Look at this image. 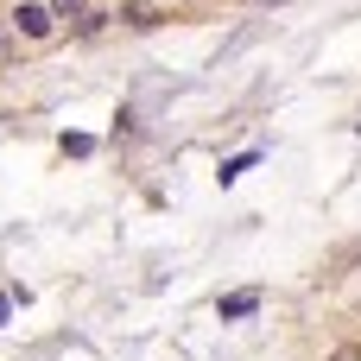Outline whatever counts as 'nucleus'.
<instances>
[{"label":"nucleus","instance_id":"obj_6","mask_svg":"<svg viewBox=\"0 0 361 361\" xmlns=\"http://www.w3.org/2000/svg\"><path fill=\"white\" fill-rule=\"evenodd\" d=\"M6 57H13V38H6V25H0V63H6Z\"/></svg>","mask_w":361,"mask_h":361},{"label":"nucleus","instance_id":"obj_3","mask_svg":"<svg viewBox=\"0 0 361 361\" xmlns=\"http://www.w3.org/2000/svg\"><path fill=\"white\" fill-rule=\"evenodd\" d=\"M63 152H76V159H82V152H95V140H89V133H63Z\"/></svg>","mask_w":361,"mask_h":361},{"label":"nucleus","instance_id":"obj_1","mask_svg":"<svg viewBox=\"0 0 361 361\" xmlns=\"http://www.w3.org/2000/svg\"><path fill=\"white\" fill-rule=\"evenodd\" d=\"M13 25H19L25 38H51L57 13H51V0H19V6H13Z\"/></svg>","mask_w":361,"mask_h":361},{"label":"nucleus","instance_id":"obj_2","mask_svg":"<svg viewBox=\"0 0 361 361\" xmlns=\"http://www.w3.org/2000/svg\"><path fill=\"white\" fill-rule=\"evenodd\" d=\"M254 311H260V292H228V298L216 305L222 324H241V317H254Z\"/></svg>","mask_w":361,"mask_h":361},{"label":"nucleus","instance_id":"obj_5","mask_svg":"<svg viewBox=\"0 0 361 361\" xmlns=\"http://www.w3.org/2000/svg\"><path fill=\"white\" fill-rule=\"evenodd\" d=\"M51 13L57 19H82V0H51Z\"/></svg>","mask_w":361,"mask_h":361},{"label":"nucleus","instance_id":"obj_7","mask_svg":"<svg viewBox=\"0 0 361 361\" xmlns=\"http://www.w3.org/2000/svg\"><path fill=\"white\" fill-rule=\"evenodd\" d=\"M6 311H13V298H0V324H6Z\"/></svg>","mask_w":361,"mask_h":361},{"label":"nucleus","instance_id":"obj_4","mask_svg":"<svg viewBox=\"0 0 361 361\" xmlns=\"http://www.w3.org/2000/svg\"><path fill=\"white\" fill-rule=\"evenodd\" d=\"M247 165H254V152H241V159H228V165H222V184H235V178H241Z\"/></svg>","mask_w":361,"mask_h":361}]
</instances>
